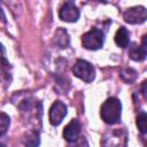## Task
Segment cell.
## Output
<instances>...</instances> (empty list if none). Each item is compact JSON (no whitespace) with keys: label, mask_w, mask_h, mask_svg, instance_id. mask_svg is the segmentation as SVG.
Here are the masks:
<instances>
[{"label":"cell","mask_w":147,"mask_h":147,"mask_svg":"<svg viewBox=\"0 0 147 147\" xmlns=\"http://www.w3.org/2000/svg\"><path fill=\"white\" fill-rule=\"evenodd\" d=\"M72 72L77 78H79L86 83H91L95 77L94 67L90 62L82 60V59L76 61V63L72 67Z\"/></svg>","instance_id":"3"},{"label":"cell","mask_w":147,"mask_h":147,"mask_svg":"<svg viewBox=\"0 0 147 147\" xmlns=\"http://www.w3.org/2000/svg\"><path fill=\"white\" fill-rule=\"evenodd\" d=\"M53 41L55 42V45H57L61 48L67 47L69 45V42H70V38H69V34H68L67 30H64V29H57L56 32H55V34H54Z\"/></svg>","instance_id":"12"},{"label":"cell","mask_w":147,"mask_h":147,"mask_svg":"<svg viewBox=\"0 0 147 147\" xmlns=\"http://www.w3.org/2000/svg\"><path fill=\"white\" fill-rule=\"evenodd\" d=\"M80 130H82V125H80L79 121L77 118H74L64 127V130H63V138L68 142H72L76 139L79 138Z\"/></svg>","instance_id":"8"},{"label":"cell","mask_w":147,"mask_h":147,"mask_svg":"<svg viewBox=\"0 0 147 147\" xmlns=\"http://www.w3.org/2000/svg\"><path fill=\"white\" fill-rule=\"evenodd\" d=\"M119 76H121V78H122L124 82H126V83H132V82H134L136 78H137V72H136V70H133V69H131V68H125V69H123V70L119 72Z\"/></svg>","instance_id":"14"},{"label":"cell","mask_w":147,"mask_h":147,"mask_svg":"<svg viewBox=\"0 0 147 147\" xmlns=\"http://www.w3.org/2000/svg\"><path fill=\"white\" fill-rule=\"evenodd\" d=\"M9 124H10V117L6 113H1L0 115V136L1 137L7 132Z\"/></svg>","instance_id":"15"},{"label":"cell","mask_w":147,"mask_h":147,"mask_svg":"<svg viewBox=\"0 0 147 147\" xmlns=\"http://www.w3.org/2000/svg\"><path fill=\"white\" fill-rule=\"evenodd\" d=\"M124 21L130 24H141L147 20V9L144 6H134L126 9L123 14Z\"/></svg>","instance_id":"4"},{"label":"cell","mask_w":147,"mask_h":147,"mask_svg":"<svg viewBox=\"0 0 147 147\" xmlns=\"http://www.w3.org/2000/svg\"><path fill=\"white\" fill-rule=\"evenodd\" d=\"M129 56L133 61L141 62L146 59L147 53H146L145 48L142 47V45H138L137 42H132L131 46L129 47Z\"/></svg>","instance_id":"10"},{"label":"cell","mask_w":147,"mask_h":147,"mask_svg":"<svg viewBox=\"0 0 147 147\" xmlns=\"http://www.w3.org/2000/svg\"><path fill=\"white\" fill-rule=\"evenodd\" d=\"M136 124H137L138 130H139L141 133H147V113L140 111V113L137 115Z\"/></svg>","instance_id":"13"},{"label":"cell","mask_w":147,"mask_h":147,"mask_svg":"<svg viewBox=\"0 0 147 147\" xmlns=\"http://www.w3.org/2000/svg\"><path fill=\"white\" fill-rule=\"evenodd\" d=\"M79 15L80 11L74 1H65L59 10V16L64 22H76L79 18Z\"/></svg>","instance_id":"5"},{"label":"cell","mask_w":147,"mask_h":147,"mask_svg":"<svg viewBox=\"0 0 147 147\" xmlns=\"http://www.w3.org/2000/svg\"><path fill=\"white\" fill-rule=\"evenodd\" d=\"M114 40H115V44H116L118 47H122V48L127 47L129 41H130V33H129V31L126 30V28L121 26V28L117 30Z\"/></svg>","instance_id":"11"},{"label":"cell","mask_w":147,"mask_h":147,"mask_svg":"<svg viewBox=\"0 0 147 147\" xmlns=\"http://www.w3.org/2000/svg\"><path fill=\"white\" fill-rule=\"evenodd\" d=\"M68 147H88V145H87L86 139L84 137H80V139H76L72 142H69Z\"/></svg>","instance_id":"16"},{"label":"cell","mask_w":147,"mask_h":147,"mask_svg":"<svg viewBox=\"0 0 147 147\" xmlns=\"http://www.w3.org/2000/svg\"><path fill=\"white\" fill-rule=\"evenodd\" d=\"M0 147H6V146H5L3 144H1V145H0Z\"/></svg>","instance_id":"19"},{"label":"cell","mask_w":147,"mask_h":147,"mask_svg":"<svg viewBox=\"0 0 147 147\" xmlns=\"http://www.w3.org/2000/svg\"><path fill=\"white\" fill-rule=\"evenodd\" d=\"M142 47L145 48V51H146V53H147V34H145L144 37H142Z\"/></svg>","instance_id":"18"},{"label":"cell","mask_w":147,"mask_h":147,"mask_svg":"<svg viewBox=\"0 0 147 147\" xmlns=\"http://www.w3.org/2000/svg\"><path fill=\"white\" fill-rule=\"evenodd\" d=\"M140 91H141V94L144 95V98L147 100V79L141 84V87H140Z\"/></svg>","instance_id":"17"},{"label":"cell","mask_w":147,"mask_h":147,"mask_svg":"<svg viewBox=\"0 0 147 147\" xmlns=\"http://www.w3.org/2000/svg\"><path fill=\"white\" fill-rule=\"evenodd\" d=\"M146 147H147V144H146Z\"/></svg>","instance_id":"20"},{"label":"cell","mask_w":147,"mask_h":147,"mask_svg":"<svg viewBox=\"0 0 147 147\" xmlns=\"http://www.w3.org/2000/svg\"><path fill=\"white\" fill-rule=\"evenodd\" d=\"M109 134V137L105 136L103 138V147H126V131L124 129L111 131Z\"/></svg>","instance_id":"6"},{"label":"cell","mask_w":147,"mask_h":147,"mask_svg":"<svg viewBox=\"0 0 147 147\" xmlns=\"http://www.w3.org/2000/svg\"><path fill=\"white\" fill-rule=\"evenodd\" d=\"M122 114V103L117 98H108L101 106L100 116L105 123L114 125L121 121Z\"/></svg>","instance_id":"1"},{"label":"cell","mask_w":147,"mask_h":147,"mask_svg":"<svg viewBox=\"0 0 147 147\" xmlns=\"http://www.w3.org/2000/svg\"><path fill=\"white\" fill-rule=\"evenodd\" d=\"M67 115V106L61 101H55L49 109V123L57 126L62 123Z\"/></svg>","instance_id":"7"},{"label":"cell","mask_w":147,"mask_h":147,"mask_svg":"<svg viewBox=\"0 0 147 147\" xmlns=\"http://www.w3.org/2000/svg\"><path fill=\"white\" fill-rule=\"evenodd\" d=\"M22 142L26 147H38L40 145V133L37 130H29L22 136Z\"/></svg>","instance_id":"9"},{"label":"cell","mask_w":147,"mask_h":147,"mask_svg":"<svg viewBox=\"0 0 147 147\" xmlns=\"http://www.w3.org/2000/svg\"><path fill=\"white\" fill-rule=\"evenodd\" d=\"M103 41H105V33L102 30L98 28H92L82 37L83 46L90 51H96L101 48L103 45Z\"/></svg>","instance_id":"2"}]
</instances>
